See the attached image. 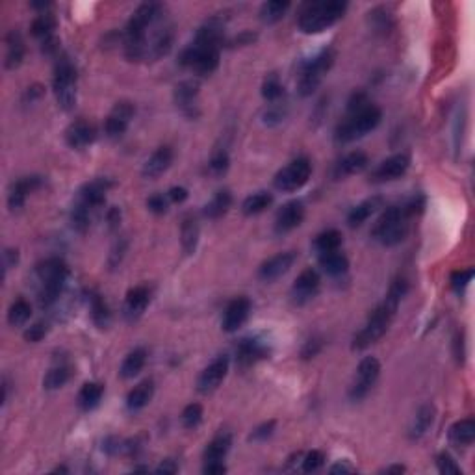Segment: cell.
<instances>
[{
    "label": "cell",
    "instance_id": "6da1fadb",
    "mask_svg": "<svg viewBox=\"0 0 475 475\" xmlns=\"http://www.w3.org/2000/svg\"><path fill=\"white\" fill-rule=\"evenodd\" d=\"M381 110L375 104H371L366 99V95H353V99L349 100V106H347V115L336 128V141L338 143H351L355 139L364 138L366 134L375 130L381 123Z\"/></svg>",
    "mask_w": 475,
    "mask_h": 475
},
{
    "label": "cell",
    "instance_id": "7a4b0ae2",
    "mask_svg": "<svg viewBox=\"0 0 475 475\" xmlns=\"http://www.w3.org/2000/svg\"><path fill=\"white\" fill-rule=\"evenodd\" d=\"M162 17V6L157 2H145L132 13L125 28V54L130 62L147 60V30Z\"/></svg>",
    "mask_w": 475,
    "mask_h": 475
},
{
    "label": "cell",
    "instance_id": "3957f363",
    "mask_svg": "<svg viewBox=\"0 0 475 475\" xmlns=\"http://www.w3.org/2000/svg\"><path fill=\"white\" fill-rule=\"evenodd\" d=\"M347 4L340 0L312 2L299 15V30L303 34H321L344 17Z\"/></svg>",
    "mask_w": 475,
    "mask_h": 475
},
{
    "label": "cell",
    "instance_id": "277c9868",
    "mask_svg": "<svg viewBox=\"0 0 475 475\" xmlns=\"http://www.w3.org/2000/svg\"><path fill=\"white\" fill-rule=\"evenodd\" d=\"M408 218L405 207H390L382 213L373 229V238L384 247H394L405 240L408 232Z\"/></svg>",
    "mask_w": 475,
    "mask_h": 475
},
{
    "label": "cell",
    "instance_id": "5b68a950",
    "mask_svg": "<svg viewBox=\"0 0 475 475\" xmlns=\"http://www.w3.org/2000/svg\"><path fill=\"white\" fill-rule=\"evenodd\" d=\"M334 60H336V52L332 49H323L301 65L299 80H297V89H299L301 97H310L319 88L323 76L334 65Z\"/></svg>",
    "mask_w": 475,
    "mask_h": 475
},
{
    "label": "cell",
    "instance_id": "8992f818",
    "mask_svg": "<svg viewBox=\"0 0 475 475\" xmlns=\"http://www.w3.org/2000/svg\"><path fill=\"white\" fill-rule=\"evenodd\" d=\"M394 310L390 307H386L384 303H381L379 307L371 312L368 323L364 327L362 331L358 332L355 338H353V344L351 347L355 351H364L369 345H373L375 342H379L384 334H386L388 327L392 323V318H394Z\"/></svg>",
    "mask_w": 475,
    "mask_h": 475
},
{
    "label": "cell",
    "instance_id": "52a82bcc",
    "mask_svg": "<svg viewBox=\"0 0 475 475\" xmlns=\"http://www.w3.org/2000/svg\"><path fill=\"white\" fill-rule=\"evenodd\" d=\"M52 89H54V97H56L58 106L69 112L76 104V71L73 63L63 58L60 60L54 71V78H52Z\"/></svg>",
    "mask_w": 475,
    "mask_h": 475
},
{
    "label": "cell",
    "instance_id": "ba28073f",
    "mask_svg": "<svg viewBox=\"0 0 475 475\" xmlns=\"http://www.w3.org/2000/svg\"><path fill=\"white\" fill-rule=\"evenodd\" d=\"M310 175H312V163L308 158L301 157L288 163L286 167H282L275 175L273 184L279 192L292 194V192L303 188L310 181Z\"/></svg>",
    "mask_w": 475,
    "mask_h": 475
},
{
    "label": "cell",
    "instance_id": "9c48e42d",
    "mask_svg": "<svg viewBox=\"0 0 475 475\" xmlns=\"http://www.w3.org/2000/svg\"><path fill=\"white\" fill-rule=\"evenodd\" d=\"M381 375V362L375 356H366L360 360L356 368L355 381L349 388L351 401H362L369 394V390L375 386L377 379Z\"/></svg>",
    "mask_w": 475,
    "mask_h": 475
},
{
    "label": "cell",
    "instance_id": "30bf717a",
    "mask_svg": "<svg viewBox=\"0 0 475 475\" xmlns=\"http://www.w3.org/2000/svg\"><path fill=\"white\" fill-rule=\"evenodd\" d=\"M229 368H231V360L229 356L221 355L218 356L216 360L208 364L207 368L202 369V373L197 379V392L199 394H212L219 388V384L225 381L227 373H229Z\"/></svg>",
    "mask_w": 475,
    "mask_h": 475
},
{
    "label": "cell",
    "instance_id": "8fae6325",
    "mask_svg": "<svg viewBox=\"0 0 475 475\" xmlns=\"http://www.w3.org/2000/svg\"><path fill=\"white\" fill-rule=\"evenodd\" d=\"M136 113V108L128 100H121L115 106L112 108V112L108 115L106 123H104V132L110 139H119L125 136V132L128 130L132 117Z\"/></svg>",
    "mask_w": 475,
    "mask_h": 475
},
{
    "label": "cell",
    "instance_id": "7c38bea8",
    "mask_svg": "<svg viewBox=\"0 0 475 475\" xmlns=\"http://www.w3.org/2000/svg\"><path fill=\"white\" fill-rule=\"evenodd\" d=\"M410 165V158L405 152H399V154H394V157L382 160L377 169L371 173L369 181L373 184H382V182H392L397 181L401 176L405 175L406 169Z\"/></svg>",
    "mask_w": 475,
    "mask_h": 475
},
{
    "label": "cell",
    "instance_id": "4fadbf2b",
    "mask_svg": "<svg viewBox=\"0 0 475 475\" xmlns=\"http://www.w3.org/2000/svg\"><path fill=\"white\" fill-rule=\"evenodd\" d=\"M295 253L288 251V253H279L275 257L268 258L266 262L258 269V279L264 282H273L277 279H281L282 275H286L288 271L292 269L295 264Z\"/></svg>",
    "mask_w": 475,
    "mask_h": 475
},
{
    "label": "cell",
    "instance_id": "5bb4252c",
    "mask_svg": "<svg viewBox=\"0 0 475 475\" xmlns=\"http://www.w3.org/2000/svg\"><path fill=\"white\" fill-rule=\"evenodd\" d=\"M43 186V178L41 176H23L17 182H13L10 194H8V207L12 212H19L21 208L25 207L26 197Z\"/></svg>",
    "mask_w": 475,
    "mask_h": 475
},
{
    "label": "cell",
    "instance_id": "9a60e30c",
    "mask_svg": "<svg viewBox=\"0 0 475 475\" xmlns=\"http://www.w3.org/2000/svg\"><path fill=\"white\" fill-rule=\"evenodd\" d=\"M305 219V205L301 200H290L279 210L275 218L277 234H288L295 231Z\"/></svg>",
    "mask_w": 475,
    "mask_h": 475
},
{
    "label": "cell",
    "instance_id": "2e32d148",
    "mask_svg": "<svg viewBox=\"0 0 475 475\" xmlns=\"http://www.w3.org/2000/svg\"><path fill=\"white\" fill-rule=\"evenodd\" d=\"M319 273L316 269L307 268L305 271H301V275L295 279L294 286H292V297L297 305H305L307 301H310L314 295L318 294L319 290Z\"/></svg>",
    "mask_w": 475,
    "mask_h": 475
},
{
    "label": "cell",
    "instance_id": "e0dca14e",
    "mask_svg": "<svg viewBox=\"0 0 475 475\" xmlns=\"http://www.w3.org/2000/svg\"><path fill=\"white\" fill-rule=\"evenodd\" d=\"M251 301L247 297H236L234 301L229 303L225 314H223V321L221 327L225 332H236L240 327H244V323L249 319L251 314Z\"/></svg>",
    "mask_w": 475,
    "mask_h": 475
},
{
    "label": "cell",
    "instance_id": "ac0fdd59",
    "mask_svg": "<svg viewBox=\"0 0 475 475\" xmlns=\"http://www.w3.org/2000/svg\"><path fill=\"white\" fill-rule=\"evenodd\" d=\"M36 275L41 286H49V284H65L67 277H69V268L63 262L62 258H47L36 268Z\"/></svg>",
    "mask_w": 475,
    "mask_h": 475
},
{
    "label": "cell",
    "instance_id": "d6986e66",
    "mask_svg": "<svg viewBox=\"0 0 475 475\" xmlns=\"http://www.w3.org/2000/svg\"><path fill=\"white\" fill-rule=\"evenodd\" d=\"M110 186H112V182L106 181V178H97V181L88 182V184L78 192L76 202H80V205H84V207L89 208V210L93 212V210H97V208H100L104 205Z\"/></svg>",
    "mask_w": 475,
    "mask_h": 475
},
{
    "label": "cell",
    "instance_id": "ffe728a7",
    "mask_svg": "<svg viewBox=\"0 0 475 475\" xmlns=\"http://www.w3.org/2000/svg\"><path fill=\"white\" fill-rule=\"evenodd\" d=\"M97 139V130L95 126L88 121H75L71 123L67 132H65V141L69 145L71 149H86L88 145H91Z\"/></svg>",
    "mask_w": 475,
    "mask_h": 475
},
{
    "label": "cell",
    "instance_id": "44dd1931",
    "mask_svg": "<svg viewBox=\"0 0 475 475\" xmlns=\"http://www.w3.org/2000/svg\"><path fill=\"white\" fill-rule=\"evenodd\" d=\"M197 97H199V80H184L175 88V102L182 112L195 117L197 115Z\"/></svg>",
    "mask_w": 475,
    "mask_h": 475
},
{
    "label": "cell",
    "instance_id": "7402d4cb",
    "mask_svg": "<svg viewBox=\"0 0 475 475\" xmlns=\"http://www.w3.org/2000/svg\"><path fill=\"white\" fill-rule=\"evenodd\" d=\"M173 163V149L163 145V147H158L149 158L147 162L143 163V169H141V175L145 178H158L160 175H163Z\"/></svg>",
    "mask_w": 475,
    "mask_h": 475
},
{
    "label": "cell",
    "instance_id": "603a6c76",
    "mask_svg": "<svg viewBox=\"0 0 475 475\" xmlns=\"http://www.w3.org/2000/svg\"><path fill=\"white\" fill-rule=\"evenodd\" d=\"M171 47H173V26H160L154 32V36L147 39V60L157 62V60H160V58L167 54Z\"/></svg>",
    "mask_w": 475,
    "mask_h": 475
},
{
    "label": "cell",
    "instance_id": "cb8c5ba5",
    "mask_svg": "<svg viewBox=\"0 0 475 475\" xmlns=\"http://www.w3.org/2000/svg\"><path fill=\"white\" fill-rule=\"evenodd\" d=\"M150 294L145 286L132 288L130 292L126 294L125 307H123V314L128 321H136L143 316L145 308L149 307Z\"/></svg>",
    "mask_w": 475,
    "mask_h": 475
},
{
    "label": "cell",
    "instance_id": "d4e9b609",
    "mask_svg": "<svg viewBox=\"0 0 475 475\" xmlns=\"http://www.w3.org/2000/svg\"><path fill=\"white\" fill-rule=\"evenodd\" d=\"M368 163L369 158L366 152H362V150H353V152L345 154V157L336 163V167H334V178H336V181H342L345 176L356 175V173H360V171H364V169L368 167Z\"/></svg>",
    "mask_w": 475,
    "mask_h": 475
},
{
    "label": "cell",
    "instance_id": "484cf974",
    "mask_svg": "<svg viewBox=\"0 0 475 475\" xmlns=\"http://www.w3.org/2000/svg\"><path fill=\"white\" fill-rule=\"evenodd\" d=\"M268 355L269 349L260 342V340H257V338H253V340H244L242 344L238 345V362L242 364V366H251V364H255L258 362V360L266 358Z\"/></svg>",
    "mask_w": 475,
    "mask_h": 475
},
{
    "label": "cell",
    "instance_id": "4316f807",
    "mask_svg": "<svg viewBox=\"0 0 475 475\" xmlns=\"http://www.w3.org/2000/svg\"><path fill=\"white\" fill-rule=\"evenodd\" d=\"M152 395H154V382L149 381V379L139 382L138 386L132 388L128 395H126V408L130 413H138V410H141V408L149 405Z\"/></svg>",
    "mask_w": 475,
    "mask_h": 475
},
{
    "label": "cell",
    "instance_id": "83f0119b",
    "mask_svg": "<svg viewBox=\"0 0 475 475\" xmlns=\"http://www.w3.org/2000/svg\"><path fill=\"white\" fill-rule=\"evenodd\" d=\"M25 60V41L21 38V34L17 30H12L6 36V60L4 65L6 69L13 71L19 67Z\"/></svg>",
    "mask_w": 475,
    "mask_h": 475
},
{
    "label": "cell",
    "instance_id": "f1b7e54d",
    "mask_svg": "<svg viewBox=\"0 0 475 475\" xmlns=\"http://www.w3.org/2000/svg\"><path fill=\"white\" fill-rule=\"evenodd\" d=\"M435 414H437V410H435L432 405L419 406V410L414 416L413 426L408 429V437L413 438V440H419V438L424 437L431 429L432 424H435Z\"/></svg>",
    "mask_w": 475,
    "mask_h": 475
},
{
    "label": "cell",
    "instance_id": "f546056e",
    "mask_svg": "<svg viewBox=\"0 0 475 475\" xmlns=\"http://www.w3.org/2000/svg\"><path fill=\"white\" fill-rule=\"evenodd\" d=\"M181 242L182 249L186 255H194L197 245H199V223L194 216H186L182 219L181 227Z\"/></svg>",
    "mask_w": 475,
    "mask_h": 475
},
{
    "label": "cell",
    "instance_id": "4dcf8cb0",
    "mask_svg": "<svg viewBox=\"0 0 475 475\" xmlns=\"http://www.w3.org/2000/svg\"><path fill=\"white\" fill-rule=\"evenodd\" d=\"M319 266H321V269L325 271L327 275L340 277L349 269V260H347L344 253L332 251V253L319 255Z\"/></svg>",
    "mask_w": 475,
    "mask_h": 475
},
{
    "label": "cell",
    "instance_id": "1f68e13d",
    "mask_svg": "<svg viewBox=\"0 0 475 475\" xmlns=\"http://www.w3.org/2000/svg\"><path fill=\"white\" fill-rule=\"evenodd\" d=\"M30 30L32 36L38 38L41 43H45V41H49V39L52 38H56V36H54V30H56V17L49 12L39 13L38 17L34 19V23H32Z\"/></svg>",
    "mask_w": 475,
    "mask_h": 475
},
{
    "label": "cell",
    "instance_id": "d6a6232c",
    "mask_svg": "<svg viewBox=\"0 0 475 475\" xmlns=\"http://www.w3.org/2000/svg\"><path fill=\"white\" fill-rule=\"evenodd\" d=\"M232 445L231 432H221L213 438L212 442L207 445L205 450V463H213V461H223Z\"/></svg>",
    "mask_w": 475,
    "mask_h": 475
},
{
    "label": "cell",
    "instance_id": "836d02e7",
    "mask_svg": "<svg viewBox=\"0 0 475 475\" xmlns=\"http://www.w3.org/2000/svg\"><path fill=\"white\" fill-rule=\"evenodd\" d=\"M475 438V421L472 418L461 419L450 429V440L455 445H472Z\"/></svg>",
    "mask_w": 475,
    "mask_h": 475
},
{
    "label": "cell",
    "instance_id": "e575fe53",
    "mask_svg": "<svg viewBox=\"0 0 475 475\" xmlns=\"http://www.w3.org/2000/svg\"><path fill=\"white\" fill-rule=\"evenodd\" d=\"M145 360H147V351L143 347H138V349L130 351L126 358L121 364V369H119V375L123 379H134L138 375L139 371L143 369Z\"/></svg>",
    "mask_w": 475,
    "mask_h": 475
},
{
    "label": "cell",
    "instance_id": "d590c367",
    "mask_svg": "<svg viewBox=\"0 0 475 475\" xmlns=\"http://www.w3.org/2000/svg\"><path fill=\"white\" fill-rule=\"evenodd\" d=\"M231 205H232L231 192H229V189H219L218 194L213 195L212 199H210V202H207V207H205V216L210 219L223 218V216L229 212Z\"/></svg>",
    "mask_w": 475,
    "mask_h": 475
},
{
    "label": "cell",
    "instance_id": "8d00e7d4",
    "mask_svg": "<svg viewBox=\"0 0 475 475\" xmlns=\"http://www.w3.org/2000/svg\"><path fill=\"white\" fill-rule=\"evenodd\" d=\"M290 10V2L288 0H271V2H264L260 6V21L264 25H275L286 15Z\"/></svg>",
    "mask_w": 475,
    "mask_h": 475
},
{
    "label": "cell",
    "instance_id": "74e56055",
    "mask_svg": "<svg viewBox=\"0 0 475 475\" xmlns=\"http://www.w3.org/2000/svg\"><path fill=\"white\" fill-rule=\"evenodd\" d=\"M104 394V386L99 382H86L78 392V406L82 410H93Z\"/></svg>",
    "mask_w": 475,
    "mask_h": 475
},
{
    "label": "cell",
    "instance_id": "f35d334b",
    "mask_svg": "<svg viewBox=\"0 0 475 475\" xmlns=\"http://www.w3.org/2000/svg\"><path fill=\"white\" fill-rule=\"evenodd\" d=\"M379 202H381V199H368L364 200V202H360V205H356L353 210L349 212V216H347V223H349V227H360L364 225L366 221H368L371 216H373V212H375L377 208H379Z\"/></svg>",
    "mask_w": 475,
    "mask_h": 475
},
{
    "label": "cell",
    "instance_id": "ab89813d",
    "mask_svg": "<svg viewBox=\"0 0 475 475\" xmlns=\"http://www.w3.org/2000/svg\"><path fill=\"white\" fill-rule=\"evenodd\" d=\"M271 202H273V195L269 194V192H258V194L249 195V197L244 200L242 212H244L245 216H258V213L266 212V210L271 207Z\"/></svg>",
    "mask_w": 475,
    "mask_h": 475
},
{
    "label": "cell",
    "instance_id": "60d3db41",
    "mask_svg": "<svg viewBox=\"0 0 475 475\" xmlns=\"http://www.w3.org/2000/svg\"><path fill=\"white\" fill-rule=\"evenodd\" d=\"M342 242H344L342 232L336 231V229H331V231L321 232V234L316 238L314 249L318 251L319 255H325V253H332V251H340Z\"/></svg>",
    "mask_w": 475,
    "mask_h": 475
},
{
    "label": "cell",
    "instance_id": "b9f144b4",
    "mask_svg": "<svg viewBox=\"0 0 475 475\" xmlns=\"http://www.w3.org/2000/svg\"><path fill=\"white\" fill-rule=\"evenodd\" d=\"M32 316L30 303H26L25 299H17L13 303L10 310H8V323L12 327H23L26 325V321Z\"/></svg>",
    "mask_w": 475,
    "mask_h": 475
},
{
    "label": "cell",
    "instance_id": "7bdbcfd3",
    "mask_svg": "<svg viewBox=\"0 0 475 475\" xmlns=\"http://www.w3.org/2000/svg\"><path fill=\"white\" fill-rule=\"evenodd\" d=\"M71 379V368L69 366H56L47 371V375L43 379L45 390H58L67 384Z\"/></svg>",
    "mask_w": 475,
    "mask_h": 475
},
{
    "label": "cell",
    "instance_id": "ee69618b",
    "mask_svg": "<svg viewBox=\"0 0 475 475\" xmlns=\"http://www.w3.org/2000/svg\"><path fill=\"white\" fill-rule=\"evenodd\" d=\"M406 292H408V282H406V279L399 277V279H395V281L392 282V286L388 290L386 297H384L382 303H384L386 307L392 308L394 312H397V307H399V303L403 301Z\"/></svg>",
    "mask_w": 475,
    "mask_h": 475
},
{
    "label": "cell",
    "instance_id": "f6af8a7d",
    "mask_svg": "<svg viewBox=\"0 0 475 475\" xmlns=\"http://www.w3.org/2000/svg\"><path fill=\"white\" fill-rule=\"evenodd\" d=\"M229 165H231V157L225 149L213 150L212 157H210V162H208V169L213 176H223L229 171Z\"/></svg>",
    "mask_w": 475,
    "mask_h": 475
},
{
    "label": "cell",
    "instance_id": "bcb514c9",
    "mask_svg": "<svg viewBox=\"0 0 475 475\" xmlns=\"http://www.w3.org/2000/svg\"><path fill=\"white\" fill-rule=\"evenodd\" d=\"M262 97L268 102H279V100L284 97V86L281 84V80L277 78L275 75L269 76V78H266V82H264L262 86Z\"/></svg>",
    "mask_w": 475,
    "mask_h": 475
},
{
    "label": "cell",
    "instance_id": "7dc6e473",
    "mask_svg": "<svg viewBox=\"0 0 475 475\" xmlns=\"http://www.w3.org/2000/svg\"><path fill=\"white\" fill-rule=\"evenodd\" d=\"M182 426L186 429H195L202 421V406L199 403H192L182 410Z\"/></svg>",
    "mask_w": 475,
    "mask_h": 475
},
{
    "label": "cell",
    "instance_id": "c3c4849f",
    "mask_svg": "<svg viewBox=\"0 0 475 475\" xmlns=\"http://www.w3.org/2000/svg\"><path fill=\"white\" fill-rule=\"evenodd\" d=\"M91 310H93V321L97 323V325L100 327V329H104V327L110 323V310H108L106 303L100 299V297H95L93 299V307H91Z\"/></svg>",
    "mask_w": 475,
    "mask_h": 475
},
{
    "label": "cell",
    "instance_id": "681fc988",
    "mask_svg": "<svg viewBox=\"0 0 475 475\" xmlns=\"http://www.w3.org/2000/svg\"><path fill=\"white\" fill-rule=\"evenodd\" d=\"M323 464H325V455H323L321 451L314 450L303 459V472L312 474V472H318Z\"/></svg>",
    "mask_w": 475,
    "mask_h": 475
},
{
    "label": "cell",
    "instance_id": "f907efd6",
    "mask_svg": "<svg viewBox=\"0 0 475 475\" xmlns=\"http://www.w3.org/2000/svg\"><path fill=\"white\" fill-rule=\"evenodd\" d=\"M472 279H474V269H461V271H455L451 275V286H453L455 292L461 294L464 288L472 282Z\"/></svg>",
    "mask_w": 475,
    "mask_h": 475
},
{
    "label": "cell",
    "instance_id": "816d5d0a",
    "mask_svg": "<svg viewBox=\"0 0 475 475\" xmlns=\"http://www.w3.org/2000/svg\"><path fill=\"white\" fill-rule=\"evenodd\" d=\"M437 466L440 474L451 475V474H461V466L455 463V459L448 453H440L437 459Z\"/></svg>",
    "mask_w": 475,
    "mask_h": 475
},
{
    "label": "cell",
    "instance_id": "f5cc1de1",
    "mask_svg": "<svg viewBox=\"0 0 475 475\" xmlns=\"http://www.w3.org/2000/svg\"><path fill=\"white\" fill-rule=\"evenodd\" d=\"M169 202H171V200L167 199V194H154L147 199V208H149L152 213H158V216H160V213L167 212Z\"/></svg>",
    "mask_w": 475,
    "mask_h": 475
},
{
    "label": "cell",
    "instance_id": "db71d44e",
    "mask_svg": "<svg viewBox=\"0 0 475 475\" xmlns=\"http://www.w3.org/2000/svg\"><path fill=\"white\" fill-rule=\"evenodd\" d=\"M284 115H286V112L282 110L281 104H279V102H273V104H269L268 110L264 112V123L269 126L279 125V123H282Z\"/></svg>",
    "mask_w": 475,
    "mask_h": 475
},
{
    "label": "cell",
    "instance_id": "11a10c76",
    "mask_svg": "<svg viewBox=\"0 0 475 475\" xmlns=\"http://www.w3.org/2000/svg\"><path fill=\"white\" fill-rule=\"evenodd\" d=\"M275 421L271 419V421H266V424H262V426H258L255 431L251 432L249 437V442H264V440H268L273 432H275Z\"/></svg>",
    "mask_w": 475,
    "mask_h": 475
},
{
    "label": "cell",
    "instance_id": "9f6ffc18",
    "mask_svg": "<svg viewBox=\"0 0 475 475\" xmlns=\"http://www.w3.org/2000/svg\"><path fill=\"white\" fill-rule=\"evenodd\" d=\"M47 332H49V327H47V323H43V321H38V323H34L32 327H28L25 331V340L26 342H41L45 336H47Z\"/></svg>",
    "mask_w": 475,
    "mask_h": 475
},
{
    "label": "cell",
    "instance_id": "6f0895ef",
    "mask_svg": "<svg viewBox=\"0 0 475 475\" xmlns=\"http://www.w3.org/2000/svg\"><path fill=\"white\" fill-rule=\"evenodd\" d=\"M167 199L171 202H184L188 199V189L182 188V186H175V188H171L167 192Z\"/></svg>",
    "mask_w": 475,
    "mask_h": 475
},
{
    "label": "cell",
    "instance_id": "680465c9",
    "mask_svg": "<svg viewBox=\"0 0 475 475\" xmlns=\"http://www.w3.org/2000/svg\"><path fill=\"white\" fill-rule=\"evenodd\" d=\"M319 349H321V342H319L318 338H314V340H308L307 345L303 347V356H305V358H312V356L318 355Z\"/></svg>",
    "mask_w": 475,
    "mask_h": 475
},
{
    "label": "cell",
    "instance_id": "91938a15",
    "mask_svg": "<svg viewBox=\"0 0 475 475\" xmlns=\"http://www.w3.org/2000/svg\"><path fill=\"white\" fill-rule=\"evenodd\" d=\"M17 262H19V251L17 249L4 251V273H6L10 268H13Z\"/></svg>",
    "mask_w": 475,
    "mask_h": 475
},
{
    "label": "cell",
    "instance_id": "94428289",
    "mask_svg": "<svg viewBox=\"0 0 475 475\" xmlns=\"http://www.w3.org/2000/svg\"><path fill=\"white\" fill-rule=\"evenodd\" d=\"M202 472H205V474H208V475L225 474L227 468H225V464H223V461H213V463L205 464V470H202Z\"/></svg>",
    "mask_w": 475,
    "mask_h": 475
},
{
    "label": "cell",
    "instance_id": "6125c7cd",
    "mask_svg": "<svg viewBox=\"0 0 475 475\" xmlns=\"http://www.w3.org/2000/svg\"><path fill=\"white\" fill-rule=\"evenodd\" d=\"M257 39V34H253V32H244V34H240L238 38H234L231 41L232 45H251L253 41Z\"/></svg>",
    "mask_w": 475,
    "mask_h": 475
},
{
    "label": "cell",
    "instance_id": "be15d7a7",
    "mask_svg": "<svg viewBox=\"0 0 475 475\" xmlns=\"http://www.w3.org/2000/svg\"><path fill=\"white\" fill-rule=\"evenodd\" d=\"M108 223H110V229H115V227L121 223V210H119V208H110V212H108Z\"/></svg>",
    "mask_w": 475,
    "mask_h": 475
},
{
    "label": "cell",
    "instance_id": "e7e4bbea",
    "mask_svg": "<svg viewBox=\"0 0 475 475\" xmlns=\"http://www.w3.org/2000/svg\"><path fill=\"white\" fill-rule=\"evenodd\" d=\"M176 470H178V466L175 464V461H163L157 468V472L158 474H175Z\"/></svg>",
    "mask_w": 475,
    "mask_h": 475
},
{
    "label": "cell",
    "instance_id": "03108f58",
    "mask_svg": "<svg viewBox=\"0 0 475 475\" xmlns=\"http://www.w3.org/2000/svg\"><path fill=\"white\" fill-rule=\"evenodd\" d=\"M329 472H331V474H338V472H342V474H344V472H355V468H353L351 464H347L344 461V463H338V464H334V466H331V470H329Z\"/></svg>",
    "mask_w": 475,
    "mask_h": 475
},
{
    "label": "cell",
    "instance_id": "003e7915",
    "mask_svg": "<svg viewBox=\"0 0 475 475\" xmlns=\"http://www.w3.org/2000/svg\"><path fill=\"white\" fill-rule=\"evenodd\" d=\"M384 474H403L405 472V466H390V468L382 470Z\"/></svg>",
    "mask_w": 475,
    "mask_h": 475
}]
</instances>
